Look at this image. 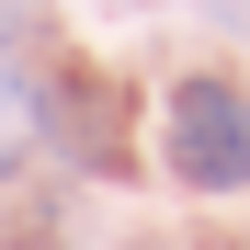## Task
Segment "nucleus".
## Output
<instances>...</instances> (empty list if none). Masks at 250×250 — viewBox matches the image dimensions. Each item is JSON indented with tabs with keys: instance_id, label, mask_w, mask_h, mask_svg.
<instances>
[{
	"instance_id": "2",
	"label": "nucleus",
	"mask_w": 250,
	"mask_h": 250,
	"mask_svg": "<svg viewBox=\"0 0 250 250\" xmlns=\"http://www.w3.org/2000/svg\"><path fill=\"white\" fill-rule=\"evenodd\" d=\"M34 114H46L57 159H80V171H125V91L103 68H46L34 80Z\"/></svg>"
},
{
	"instance_id": "1",
	"label": "nucleus",
	"mask_w": 250,
	"mask_h": 250,
	"mask_svg": "<svg viewBox=\"0 0 250 250\" xmlns=\"http://www.w3.org/2000/svg\"><path fill=\"white\" fill-rule=\"evenodd\" d=\"M171 182H193V193H239L250 182V103H239V80H182L171 91Z\"/></svg>"
},
{
	"instance_id": "3",
	"label": "nucleus",
	"mask_w": 250,
	"mask_h": 250,
	"mask_svg": "<svg viewBox=\"0 0 250 250\" xmlns=\"http://www.w3.org/2000/svg\"><path fill=\"white\" fill-rule=\"evenodd\" d=\"M0 250H68V193L34 159H0Z\"/></svg>"
}]
</instances>
